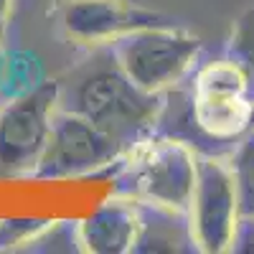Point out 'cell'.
Masks as SVG:
<instances>
[{
  "instance_id": "6da1fadb",
  "label": "cell",
  "mask_w": 254,
  "mask_h": 254,
  "mask_svg": "<svg viewBox=\"0 0 254 254\" xmlns=\"http://www.w3.org/2000/svg\"><path fill=\"white\" fill-rule=\"evenodd\" d=\"M165 94H150L122 71L110 46L89 49L59 76V107L81 115L112 135L125 150L158 132Z\"/></svg>"
},
{
  "instance_id": "7a4b0ae2",
  "label": "cell",
  "mask_w": 254,
  "mask_h": 254,
  "mask_svg": "<svg viewBox=\"0 0 254 254\" xmlns=\"http://www.w3.org/2000/svg\"><path fill=\"white\" fill-rule=\"evenodd\" d=\"M193 120L196 150L226 155L249 130H254V102L247 76L226 51L198 61L183 84Z\"/></svg>"
},
{
  "instance_id": "3957f363",
  "label": "cell",
  "mask_w": 254,
  "mask_h": 254,
  "mask_svg": "<svg viewBox=\"0 0 254 254\" xmlns=\"http://www.w3.org/2000/svg\"><path fill=\"white\" fill-rule=\"evenodd\" d=\"M198 171V150L155 132L132 145L115 165V193L135 203L186 211Z\"/></svg>"
},
{
  "instance_id": "277c9868",
  "label": "cell",
  "mask_w": 254,
  "mask_h": 254,
  "mask_svg": "<svg viewBox=\"0 0 254 254\" xmlns=\"http://www.w3.org/2000/svg\"><path fill=\"white\" fill-rule=\"evenodd\" d=\"M122 71L140 89L168 94L178 89L201 61L203 44L196 33L168 20L122 36L110 46Z\"/></svg>"
},
{
  "instance_id": "5b68a950",
  "label": "cell",
  "mask_w": 254,
  "mask_h": 254,
  "mask_svg": "<svg viewBox=\"0 0 254 254\" xmlns=\"http://www.w3.org/2000/svg\"><path fill=\"white\" fill-rule=\"evenodd\" d=\"M59 112V79L36 81L0 104V178H33Z\"/></svg>"
},
{
  "instance_id": "8992f818",
  "label": "cell",
  "mask_w": 254,
  "mask_h": 254,
  "mask_svg": "<svg viewBox=\"0 0 254 254\" xmlns=\"http://www.w3.org/2000/svg\"><path fill=\"white\" fill-rule=\"evenodd\" d=\"M127 150L104 130L81 115L61 110L54 117V127L46 150L38 160L36 181H69L110 171Z\"/></svg>"
},
{
  "instance_id": "52a82bcc",
  "label": "cell",
  "mask_w": 254,
  "mask_h": 254,
  "mask_svg": "<svg viewBox=\"0 0 254 254\" xmlns=\"http://www.w3.org/2000/svg\"><path fill=\"white\" fill-rule=\"evenodd\" d=\"M196 249L201 254L229 252L234 229L242 219L237 186L226 155L198 153V171L190 203L186 208Z\"/></svg>"
},
{
  "instance_id": "ba28073f",
  "label": "cell",
  "mask_w": 254,
  "mask_h": 254,
  "mask_svg": "<svg viewBox=\"0 0 254 254\" xmlns=\"http://www.w3.org/2000/svg\"><path fill=\"white\" fill-rule=\"evenodd\" d=\"M54 15L61 33L84 49L112 46L132 31L171 20L135 0H56Z\"/></svg>"
},
{
  "instance_id": "9c48e42d",
  "label": "cell",
  "mask_w": 254,
  "mask_h": 254,
  "mask_svg": "<svg viewBox=\"0 0 254 254\" xmlns=\"http://www.w3.org/2000/svg\"><path fill=\"white\" fill-rule=\"evenodd\" d=\"M137 234V203L117 193L79 221L81 247L89 254H132Z\"/></svg>"
},
{
  "instance_id": "30bf717a",
  "label": "cell",
  "mask_w": 254,
  "mask_h": 254,
  "mask_svg": "<svg viewBox=\"0 0 254 254\" xmlns=\"http://www.w3.org/2000/svg\"><path fill=\"white\" fill-rule=\"evenodd\" d=\"M140 234L132 254H190L198 252L186 211L137 203Z\"/></svg>"
},
{
  "instance_id": "8fae6325",
  "label": "cell",
  "mask_w": 254,
  "mask_h": 254,
  "mask_svg": "<svg viewBox=\"0 0 254 254\" xmlns=\"http://www.w3.org/2000/svg\"><path fill=\"white\" fill-rule=\"evenodd\" d=\"M231 176L237 186V198L242 216H254V130H249L226 153Z\"/></svg>"
},
{
  "instance_id": "7c38bea8",
  "label": "cell",
  "mask_w": 254,
  "mask_h": 254,
  "mask_svg": "<svg viewBox=\"0 0 254 254\" xmlns=\"http://www.w3.org/2000/svg\"><path fill=\"white\" fill-rule=\"evenodd\" d=\"M84 252L79 237V221L59 219L38 231V237L26 247V254H79Z\"/></svg>"
},
{
  "instance_id": "4fadbf2b",
  "label": "cell",
  "mask_w": 254,
  "mask_h": 254,
  "mask_svg": "<svg viewBox=\"0 0 254 254\" xmlns=\"http://www.w3.org/2000/svg\"><path fill=\"white\" fill-rule=\"evenodd\" d=\"M226 54L239 64V69L247 76V87H249V97L254 102V10H247L239 20L234 31H231Z\"/></svg>"
},
{
  "instance_id": "5bb4252c",
  "label": "cell",
  "mask_w": 254,
  "mask_h": 254,
  "mask_svg": "<svg viewBox=\"0 0 254 254\" xmlns=\"http://www.w3.org/2000/svg\"><path fill=\"white\" fill-rule=\"evenodd\" d=\"M49 219H0V254L26 252Z\"/></svg>"
},
{
  "instance_id": "9a60e30c",
  "label": "cell",
  "mask_w": 254,
  "mask_h": 254,
  "mask_svg": "<svg viewBox=\"0 0 254 254\" xmlns=\"http://www.w3.org/2000/svg\"><path fill=\"white\" fill-rule=\"evenodd\" d=\"M229 252L234 254H254V216H242L234 237H231Z\"/></svg>"
},
{
  "instance_id": "2e32d148",
  "label": "cell",
  "mask_w": 254,
  "mask_h": 254,
  "mask_svg": "<svg viewBox=\"0 0 254 254\" xmlns=\"http://www.w3.org/2000/svg\"><path fill=\"white\" fill-rule=\"evenodd\" d=\"M13 5H15V0H0V33H3V36H5V31H8V26H10Z\"/></svg>"
},
{
  "instance_id": "e0dca14e",
  "label": "cell",
  "mask_w": 254,
  "mask_h": 254,
  "mask_svg": "<svg viewBox=\"0 0 254 254\" xmlns=\"http://www.w3.org/2000/svg\"><path fill=\"white\" fill-rule=\"evenodd\" d=\"M3 74H5V46H3V33H0V87H3Z\"/></svg>"
}]
</instances>
